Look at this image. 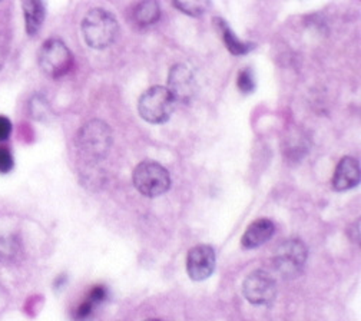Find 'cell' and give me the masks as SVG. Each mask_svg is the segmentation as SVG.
Returning a JSON list of instances; mask_svg holds the SVG:
<instances>
[{
	"label": "cell",
	"instance_id": "obj_15",
	"mask_svg": "<svg viewBox=\"0 0 361 321\" xmlns=\"http://www.w3.org/2000/svg\"><path fill=\"white\" fill-rule=\"evenodd\" d=\"M176 9H179L183 13L190 15V16H201L207 12V9L209 8L208 2H197V0H187V2H173L172 4Z\"/></svg>",
	"mask_w": 361,
	"mask_h": 321
},
{
	"label": "cell",
	"instance_id": "obj_18",
	"mask_svg": "<svg viewBox=\"0 0 361 321\" xmlns=\"http://www.w3.org/2000/svg\"><path fill=\"white\" fill-rule=\"evenodd\" d=\"M94 307H95V304L86 298V300L76 308V311H75V318L79 320V321L87 320V317H89L90 314H92Z\"/></svg>",
	"mask_w": 361,
	"mask_h": 321
},
{
	"label": "cell",
	"instance_id": "obj_17",
	"mask_svg": "<svg viewBox=\"0 0 361 321\" xmlns=\"http://www.w3.org/2000/svg\"><path fill=\"white\" fill-rule=\"evenodd\" d=\"M13 165H15V161H13L11 151L8 148L0 147V172L6 174V172L12 171Z\"/></svg>",
	"mask_w": 361,
	"mask_h": 321
},
{
	"label": "cell",
	"instance_id": "obj_21",
	"mask_svg": "<svg viewBox=\"0 0 361 321\" xmlns=\"http://www.w3.org/2000/svg\"><path fill=\"white\" fill-rule=\"evenodd\" d=\"M145 321H162V320H159V318H149V320H145Z\"/></svg>",
	"mask_w": 361,
	"mask_h": 321
},
{
	"label": "cell",
	"instance_id": "obj_16",
	"mask_svg": "<svg viewBox=\"0 0 361 321\" xmlns=\"http://www.w3.org/2000/svg\"><path fill=\"white\" fill-rule=\"evenodd\" d=\"M237 85H238L240 90L244 92V94H251V92L255 89V80H254L252 72L250 69H243L238 73Z\"/></svg>",
	"mask_w": 361,
	"mask_h": 321
},
{
	"label": "cell",
	"instance_id": "obj_12",
	"mask_svg": "<svg viewBox=\"0 0 361 321\" xmlns=\"http://www.w3.org/2000/svg\"><path fill=\"white\" fill-rule=\"evenodd\" d=\"M214 22H215V26H216V29H218V32H219V35H221L222 42L225 43V46H227V49H228L233 55H247V54H250V52L255 48L254 43L241 40V39L233 32V29L230 28V25H228L227 22H225L224 19L215 18Z\"/></svg>",
	"mask_w": 361,
	"mask_h": 321
},
{
	"label": "cell",
	"instance_id": "obj_9",
	"mask_svg": "<svg viewBox=\"0 0 361 321\" xmlns=\"http://www.w3.org/2000/svg\"><path fill=\"white\" fill-rule=\"evenodd\" d=\"M216 255L211 246L200 244L192 247L187 255V272L194 281H204L209 279L215 271Z\"/></svg>",
	"mask_w": 361,
	"mask_h": 321
},
{
	"label": "cell",
	"instance_id": "obj_7",
	"mask_svg": "<svg viewBox=\"0 0 361 321\" xmlns=\"http://www.w3.org/2000/svg\"><path fill=\"white\" fill-rule=\"evenodd\" d=\"M243 294L254 305H268L277 296V281L264 269H255L243 283Z\"/></svg>",
	"mask_w": 361,
	"mask_h": 321
},
{
	"label": "cell",
	"instance_id": "obj_10",
	"mask_svg": "<svg viewBox=\"0 0 361 321\" xmlns=\"http://www.w3.org/2000/svg\"><path fill=\"white\" fill-rule=\"evenodd\" d=\"M333 188L338 193L348 191L360 183V164L354 157H344L336 166Z\"/></svg>",
	"mask_w": 361,
	"mask_h": 321
},
{
	"label": "cell",
	"instance_id": "obj_14",
	"mask_svg": "<svg viewBox=\"0 0 361 321\" xmlns=\"http://www.w3.org/2000/svg\"><path fill=\"white\" fill-rule=\"evenodd\" d=\"M161 9L159 5L154 0H145V2H140L135 5L132 9V19L135 25L141 28H147L151 25H155L159 20Z\"/></svg>",
	"mask_w": 361,
	"mask_h": 321
},
{
	"label": "cell",
	"instance_id": "obj_6",
	"mask_svg": "<svg viewBox=\"0 0 361 321\" xmlns=\"http://www.w3.org/2000/svg\"><path fill=\"white\" fill-rule=\"evenodd\" d=\"M308 257L307 246L301 240H287L280 244L274 254V267L286 279L301 274Z\"/></svg>",
	"mask_w": 361,
	"mask_h": 321
},
{
	"label": "cell",
	"instance_id": "obj_11",
	"mask_svg": "<svg viewBox=\"0 0 361 321\" xmlns=\"http://www.w3.org/2000/svg\"><path fill=\"white\" fill-rule=\"evenodd\" d=\"M276 234V225L268 218H258L252 221L241 238V246L245 250H254L269 241Z\"/></svg>",
	"mask_w": 361,
	"mask_h": 321
},
{
	"label": "cell",
	"instance_id": "obj_3",
	"mask_svg": "<svg viewBox=\"0 0 361 321\" xmlns=\"http://www.w3.org/2000/svg\"><path fill=\"white\" fill-rule=\"evenodd\" d=\"M111 145L112 131L104 121H89L78 133V148L87 158L99 159L105 157L111 150Z\"/></svg>",
	"mask_w": 361,
	"mask_h": 321
},
{
	"label": "cell",
	"instance_id": "obj_8",
	"mask_svg": "<svg viewBox=\"0 0 361 321\" xmlns=\"http://www.w3.org/2000/svg\"><path fill=\"white\" fill-rule=\"evenodd\" d=\"M166 89L176 104H188L197 92V82L192 71L187 65H173L168 73Z\"/></svg>",
	"mask_w": 361,
	"mask_h": 321
},
{
	"label": "cell",
	"instance_id": "obj_1",
	"mask_svg": "<svg viewBox=\"0 0 361 321\" xmlns=\"http://www.w3.org/2000/svg\"><path fill=\"white\" fill-rule=\"evenodd\" d=\"M119 25L116 18L106 9H90L82 20V35L85 43L92 49H106L116 40Z\"/></svg>",
	"mask_w": 361,
	"mask_h": 321
},
{
	"label": "cell",
	"instance_id": "obj_5",
	"mask_svg": "<svg viewBox=\"0 0 361 321\" xmlns=\"http://www.w3.org/2000/svg\"><path fill=\"white\" fill-rule=\"evenodd\" d=\"M39 66L49 78L58 79L66 75L73 66V55L59 39H48L39 51Z\"/></svg>",
	"mask_w": 361,
	"mask_h": 321
},
{
	"label": "cell",
	"instance_id": "obj_4",
	"mask_svg": "<svg viewBox=\"0 0 361 321\" xmlns=\"http://www.w3.org/2000/svg\"><path fill=\"white\" fill-rule=\"evenodd\" d=\"M175 105L176 102L166 86L158 85L144 92L138 102V111L142 119L157 125L164 123L171 118Z\"/></svg>",
	"mask_w": 361,
	"mask_h": 321
},
{
	"label": "cell",
	"instance_id": "obj_13",
	"mask_svg": "<svg viewBox=\"0 0 361 321\" xmlns=\"http://www.w3.org/2000/svg\"><path fill=\"white\" fill-rule=\"evenodd\" d=\"M23 6V15H25V23H26V32L29 36H35L44 20V15H47V9H44V4L37 2V0H26L22 4Z\"/></svg>",
	"mask_w": 361,
	"mask_h": 321
},
{
	"label": "cell",
	"instance_id": "obj_2",
	"mask_svg": "<svg viewBox=\"0 0 361 321\" xmlns=\"http://www.w3.org/2000/svg\"><path fill=\"white\" fill-rule=\"evenodd\" d=\"M132 182L144 197L157 198L171 187V176L166 168L154 161H144L132 172Z\"/></svg>",
	"mask_w": 361,
	"mask_h": 321
},
{
	"label": "cell",
	"instance_id": "obj_20",
	"mask_svg": "<svg viewBox=\"0 0 361 321\" xmlns=\"http://www.w3.org/2000/svg\"><path fill=\"white\" fill-rule=\"evenodd\" d=\"M12 133V122L9 118L0 115V143L6 141Z\"/></svg>",
	"mask_w": 361,
	"mask_h": 321
},
{
	"label": "cell",
	"instance_id": "obj_19",
	"mask_svg": "<svg viewBox=\"0 0 361 321\" xmlns=\"http://www.w3.org/2000/svg\"><path fill=\"white\" fill-rule=\"evenodd\" d=\"M86 298H87L89 301H92V303L97 305V304L102 303V301L106 298V290H105V287H102V286H97V287H94L92 290L89 291V294H87Z\"/></svg>",
	"mask_w": 361,
	"mask_h": 321
}]
</instances>
